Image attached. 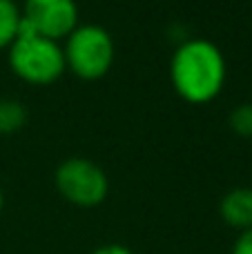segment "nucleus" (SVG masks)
<instances>
[{"mask_svg":"<svg viewBox=\"0 0 252 254\" xmlns=\"http://www.w3.org/2000/svg\"><path fill=\"white\" fill-rule=\"evenodd\" d=\"M226 56L205 38H190L181 43L170 61V80L183 101L192 105H205L221 94L226 85Z\"/></svg>","mask_w":252,"mask_h":254,"instance_id":"obj_1","label":"nucleus"},{"mask_svg":"<svg viewBox=\"0 0 252 254\" xmlns=\"http://www.w3.org/2000/svg\"><path fill=\"white\" fill-rule=\"evenodd\" d=\"M9 52V67L11 71L29 85H49L63 76L65 54L58 40L31 31L22 22L18 38L11 43Z\"/></svg>","mask_w":252,"mask_h":254,"instance_id":"obj_2","label":"nucleus"},{"mask_svg":"<svg viewBox=\"0 0 252 254\" xmlns=\"http://www.w3.org/2000/svg\"><path fill=\"white\" fill-rule=\"evenodd\" d=\"M65 67L78 78L96 80L110 71L114 63V40L101 25H78L63 45Z\"/></svg>","mask_w":252,"mask_h":254,"instance_id":"obj_3","label":"nucleus"},{"mask_svg":"<svg viewBox=\"0 0 252 254\" xmlns=\"http://www.w3.org/2000/svg\"><path fill=\"white\" fill-rule=\"evenodd\" d=\"M56 190L65 201L78 207H96L107 198L110 181L107 174L96 165L80 156H71L56 167L54 174Z\"/></svg>","mask_w":252,"mask_h":254,"instance_id":"obj_4","label":"nucleus"},{"mask_svg":"<svg viewBox=\"0 0 252 254\" xmlns=\"http://www.w3.org/2000/svg\"><path fill=\"white\" fill-rule=\"evenodd\" d=\"M22 22L31 31L52 40H63L78 27L76 0H25Z\"/></svg>","mask_w":252,"mask_h":254,"instance_id":"obj_5","label":"nucleus"},{"mask_svg":"<svg viewBox=\"0 0 252 254\" xmlns=\"http://www.w3.org/2000/svg\"><path fill=\"white\" fill-rule=\"evenodd\" d=\"M219 214L226 221V225L239 230L252 228V188H235L221 198Z\"/></svg>","mask_w":252,"mask_h":254,"instance_id":"obj_6","label":"nucleus"},{"mask_svg":"<svg viewBox=\"0 0 252 254\" xmlns=\"http://www.w3.org/2000/svg\"><path fill=\"white\" fill-rule=\"evenodd\" d=\"M22 25V11L16 0H0V49H9L18 38Z\"/></svg>","mask_w":252,"mask_h":254,"instance_id":"obj_7","label":"nucleus"},{"mask_svg":"<svg viewBox=\"0 0 252 254\" xmlns=\"http://www.w3.org/2000/svg\"><path fill=\"white\" fill-rule=\"evenodd\" d=\"M27 123V110L13 98L0 101V134H11Z\"/></svg>","mask_w":252,"mask_h":254,"instance_id":"obj_8","label":"nucleus"},{"mask_svg":"<svg viewBox=\"0 0 252 254\" xmlns=\"http://www.w3.org/2000/svg\"><path fill=\"white\" fill-rule=\"evenodd\" d=\"M228 123H230L232 131L244 138H250L252 136V103H241L228 116Z\"/></svg>","mask_w":252,"mask_h":254,"instance_id":"obj_9","label":"nucleus"},{"mask_svg":"<svg viewBox=\"0 0 252 254\" xmlns=\"http://www.w3.org/2000/svg\"><path fill=\"white\" fill-rule=\"evenodd\" d=\"M230 254H252V228L239 232V237L232 243Z\"/></svg>","mask_w":252,"mask_h":254,"instance_id":"obj_10","label":"nucleus"},{"mask_svg":"<svg viewBox=\"0 0 252 254\" xmlns=\"http://www.w3.org/2000/svg\"><path fill=\"white\" fill-rule=\"evenodd\" d=\"M92 254H134L132 250H127L125 246H119V243H110V246H101L96 248Z\"/></svg>","mask_w":252,"mask_h":254,"instance_id":"obj_11","label":"nucleus"},{"mask_svg":"<svg viewBox=\"0 0 252 254\" xmlns=\"http://www.w3.org/2000/svg\"><path fill=\"white\" fill-rule=\"evenodd\" d=\"M2 205H4V194H2V188H0V212H2Z\"/></svg>","mask_w":252,"mask_h":254,"instance_id":"obj_12","label":"nucleus"}]
</instances>
